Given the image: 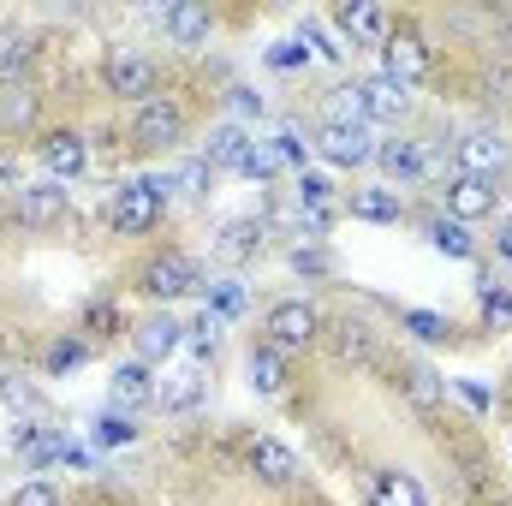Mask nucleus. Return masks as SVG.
I'll return each instance as SVG.
<instances>
[{
  "label": "nucleus",
  "mask_w": 512,
  "mask_h": 506,
  "mask_svg": "<svg viewBox=\"0 0 512 506\" xmlns=\"http://www.w3.org/2000/svg\"><path fill=\"white\" fill-rule=\"evenodd\" d=\"M382 48H387V66H382V72H387V78H399L405 90H411L417 78H429V48H423V36H411V30H393Z\"/></svg>",
  "instance_id": "14"
},
{
  "label": "nucleus",
  "mask_w": 512,
  "mask_h": 506,
  "mask_svg": "<svg viewBox=\"0 0 512 506\" xmlns=\"http://www.w3.org/2000/svg\"><path fill=\"white\" fill-rule=\"evenodd\" d=\"M12 506H60V489H54V483H42V477H36V483H24V489H18V495H12Z\"/></svg>",
  "instance_id": "35"
},
{
  "label": "nucleus",
  "mask_w": 512,
  "mask_h": 506,
  "mask_svg": "<svg viewBox=\"0 0 512 506\" xmlns=\"http://www.w3.org/2000/svg\"><path fill=\"white\" fill-rule=\"evenodd\" d=\"M507 233H512V209H507Z\"/></svg>",
  "instance_id": "42"
},
{
  "label": "nucleus",
  "mask_w": 512,
  "mask_h": 506,
  "mask_svg": "<svg viewBox=\"0 0 512 506\" xmlns=\"http://www.w3.org/2000/svg\"><path fill=\"white\" fill-rule=\"evenodd\" d=\"M90 435H96V447H108V453H114V447H131V441H137V423H131L126 411H114V405H108V411L96 417V429H90Z\"/></svg>",
  "instance_id": "26"
},
{
  "label": "nucleus",
  "mask_w": 512,
  "mask_h": 506,
  "mask_svg": "<svg viewBox=\"0 0 512 506\" xmlns=\"http://www.w3.org/2000/svg\"><path fill=\"white\" fill-rule=\"evenodd\" d=\"M376 161H382L387 179H423L429 173V143H417V137H382L376 143Z\"/></svg>",
  "instance_id": "15"
},
{
  "label": "nucleus",
  "mask_w": 512,
  "mask_h": 506,
  "mask_svg": "<svg viewBox=\"0 0 512 506\" xmlns=\"http://www.w3.org/2000/svg\"><path fill=\"white\" fill-rule=\"evenodd\" d=\"M251 131L245 126H209L203 131V161H209V167H215V173H221V167H227V173H239V167H245V155H251Z\"/></svg>",
  "instance_id": "17"
},
{
  "label": "nucleus",
  "mask_w": 512,
  "mask_h": 506,
  "mask_svg": "<svg viewBox=\"0 0 512 506\" xmlns=\"http://www.w3.org/2000/svg\"><path fill=\"white\" fill-rule=\"evenodd\" d=\"M245 376H251V387L256 393H286V352H274L268 340L262 346H251V358H245Z\"/></svg>",
  "instance_id": "21"
},
{
  "label": "nucleus",
  "mask_w": 512,
  "mask_h": 506,
  "mask_svg": "<svg viewBox=\"0 0 512 506\" xmlns=\"http://www.w3.org/2000/svg\"><path fill=\"white\" fill-rule=\"evenodd\" d=\"M262 221H251V215H239V221H221L215 227V256L221 262H251L256 251H262Z\"/></svg>",
  "instance_id": "19"
},
{
  "label": "nucleus",
  "mask_w": 512,
  "mask_h": 506,
  "mask_svg": "<svg viewBox=\"0 0 512 506\" xmlns=\"http://www.w3.org/2000/svg\"><path fill=\"white\" fill-rule=\"evenodd\" d=\"M167 185H179L185 197H209V191H215V167H209L203 155H191V161H179V173H173Z\"/></svg>",
  "instance_id": "28"
},
{
  "label": "nucleus",
  "mask_w": 512,
  "mask_h": 506,
  "mask_svg": "<svg viewBox=\"0 0 512 506\" xmlns=\"http://www.w3.org/2000/svg\"><path fill=\"white\" fill-rule=\"evenodd\" d=\"M84 358H90V340H84V334H60V340H48L42 370H48V376H72Z\"/></svg>",
  "instance_id": "25"
},
{
  "label": "nucleus",
  "mask_w": 512,
  "mask_h": 506,
  "mask_svg": "<svg viewBox=\"0 0 512 506\" xmlns=\"http://www.w3.org/2000/svg\"><path fill=\"white\" fill-rule=\"evenodd\" d=\"M304 60H310V54H304L298 42H274V48H268V66H280V72H292V66H304Z\"/></svg>",
  "instance_id": "38"
},
{
  "label": "nucleus",
  "mask_w": 512,
  "mask_h": 506,
  "mask_svg": "<svg viewBox=\"0 0 512 506\" xmlns=\"http://www.w3.org/2000/svg\"><path fill=\"white\" fill-rule=\"evenodd\" d=\"M316 149H322L328 167H364V161H376L370 126H322L316 131Z\"/></svg>",
  "instance_id": "9"
},
{
  "label": "nucleus",
  "mask_w": 512,
  "mask_h": 506,
  "mask_svg": "<svg viewBox=\"0 0 512 506\" xmlns=\"http://www.w3.org/2000/svg\"><path fill=\"white\" fill-rule=\"evenodd\" d=\"M149 399H155L149 364H143V358L114 364V376H108V405H114V411H137V405H149Z\"/></svg>",
  "instance_id": "18"
},
{
  "label": "nucleus",
  "mask_w": 512,
  "mask_h": 506,
  "mask_svg": "<svg viewBox=\"0 0 512 506\" xmlns=\"http://www.w3.org/2000/svg\"><path fill=\"white\" fill-rule=\"evenodd\" d=\"M304 42H316V54H328V60H346V48H340V42H334L316 18H304Z\"/></svg>",
  "instance_id": "36"
},
{
  "label": "nucleus",
  "mask_w": 512,
  "mask_h": 506,
  "mask_svg": "<svg viewBox=\"0 0 512 506\" xmlns=\"http://www.w3.org/2000/svg\"><path fill=\"white\" fill-rule=\"evenodd\" d=\"M161 209H167V179H126V185L108 191L102 221H108L120 239H143V233H155Z\"/></svg>",
  "instance_id": "1"
},
{
  "label": "nucleus",
  "mask_w": 512,
  "mask_h": 506,
  "mask_svg": "<svg viewBox=\"0 0 512 506\" xmlns=\"http://www.w3.org/2000/svg\"><path fill=\"white\" fill-rule=\"evenodd\" d=\"M346 209H352V221H370V227H393V221L405 215L393 185H364V191H352Z\"/></svg>",
  "instance_id": "20"
},
{
  "label": "nucleus",
  "mask_w": 512,
  "mask_h": 506,
  "mask_svg": "<svg viewBox=\"0 0 512 506\" xmlns=\"http://www.w3.org/2000/svg\"><path fill=\"white\" fill-rule=\"evenodd\" d=\"M137 292L143 298H191V292H209V280H203V268L191 262L185 251H161V256H149L143 268H137Z\"/></svg>",
  "instance_id": "2"
},
{
  "label": "nucleus",
  "mask_w": 512,
  "mask_h": 506,
  "mask_svg": "<svg viewBox=\"0 0 512 506\" xmlns=\"http://www.w3.org/2000/svg\"><path fill=\"white\" fill-rule=\"evenodd\" d=\"M262 334H268L274 352H304V346L322 334V316H316L304 298H286V304H274V310L262 316Z\"/></svg>",
  "instance_id": "6"
},
{
  "label": "nucleus",
  "mask_w": 512,
  "mask_h": 506,
  "mask_svg": "<svg viewBox=\"0 0 512 506\" xmlns=\"http://www.w3.org/2000/svg\"><path fill=\"white\" fill-rule=\"evenodd\" d=\"M72 215V191L66 185H54V179H36V185H18L12 191V221L18 227H60Z\"/></svg>",
  "instance_id": "3"
},
{
  "label": "nucleus",
  "mask_w": 512,
  "mask_h": 506,
  "mask_svg": "<svg viewBox=\"0 0 512 506\" xmlns=\"http://www.w3.org/2000/svg\"><path fill=\"white\" fill-rule=\"evenodd\" d=\"M179 131H185V120H179L173 102H143L137 120H131V149L137 155H167L179 143Z\"/></svg>",
  "instance_id": "8"
},
{
  "label": "nucleus",
  "mask_w": 512,
  "mask_h": 506,
  "mask_svg": "<svg viewBox=\"0 0 512 506\" xmlns=\"http://www.w3.org/2000/svg\"><path fill=\"white\" fill-rule=\"evenodd\" d=\"M495 251H501V262L512 268V233H501V239H495Z\"/></svg>",
  "instance_id": "41"
},
{
  "label": "nucleus",
  "mask_w": 512,
  "mask_h": 506,
  "mask_svg": "<svg viewBox=\"0 0 512 506\" xmlns=\"http://www.w3.org/2000/svg\"><path fill=\"white\" fill-rule=\"evenodd\" d=\"M358 96H364V126H370V120L393 126V120H405V114H411V96H405V84H399V78H387V72L364 78V84H358Z\"/></svg>",
  "instance_id": "13"
},
{
  "label": "nucleus",
  "mask_w": 512,
  "mask_h": 506,
  "mask_svg": "<svg viewBox=\"0 0 512 506\" xmlns=\"http://www.w3.org/2000/svg\"><path fill=\"white\" fill-rule=\"evenodd\" d=\"M405 328H417L423 340H447V322H441V316H429V310H405Z\"/></svg>",
  "instance_id": "37"
},
{
  "label": "nucleus",
  "mask_w": 512,
  "mask_h": 506,
  "mask_svg": "<svg viewBox=\"0 0 512 506\" xmlns=\"http://www.w3.org/2000/svg\"><path fill=\"white\" fill-rule=\"evenodd\" d=\"M36 161L48 167L54 185H66V179H78V173L90 167V143H84L78 126H48L42 137H36Z\"/></svg>",
  "instance_id": "5"
},
{
  "label": "nucleus",
  "mask_w": 512,
  "mask_h": 506,
  "mask_svg": "<svg viewBox=\"0 0 512 506\" xmlns=\"http://www.w3.org/2000/svg\"><path fill=\"white\" fill-rule=\"evenodd\" d=\"M429 245L441 256H453V262H477V233H471L465 221H453V215L429 221Z\"/></svg>",
  "instance_id": "22"
},
{
  "label": "nucleus",
  "mask_w": 512,
  "mask_h": 506,
  "mask_svg": "<svg viewBox=\"0 0 512 506\" xmlns=\"http://www.w3.org/2000/svg\"><path fill=\"white\" fill-rule=\"evenodd\" d=\"M155 84H161V66L149 60V54H114L108 66H102V90L114 96V102H155Z\"/></svg>",
  "instance_id": "4"
},
{
  "label": "nucleus",
  "mask_w": 512,
  "mask_h": 506,
  "mask_svg": "<svg viewBox=\"0 0 512 506\" xmlns=\"http://www.w3.org/2000/svg\"><path fill=\"white\" fill-rule=\"evenodd\" d=\"M441 203H447V215L453 221H483V215H495V203H501V191H495V179H477V173H447L441 179Z\"/></svg>",
  "instance_id": "7"
},
{
  "label": "nucleus",
  "mask_w": 512,
  "mask_h": 506,
  "mask_svg": "<svg viewBox=\"0 0 512 506\" xmlns=\"http://www.w3.org/2000/svg\"><path fill=\"white\" fill-rule=\"evenodd\" d=\"M0 399H6L12 417H18V411H42V393H36L24 376H0Z\"/></svg>",
  "instance_id": "29"
},
{
  "label": "nucleus",
  "mask_w": 512,
  "mask_h": 506,
  "mask_svg": "<svg viewBox=\"0 0 512 506\" xmlns=\"http://www.w3.org/2000/svg\"><path fill=\"white\" fill-rule=\"evenodd\" d=\"M334 24H340L346 42H358V48H382L387 36H393V18H387L382 6H370V0H346V6H334Z\"/></svg>",
  "instance_id": "10"
},
{
  "label": "nucleus",
  "mask_w": 512,
  "mask_h": 506,
  "mask_svg": "<svg viewBox=\"0 0 512 506\" xmlns=\"http://www.w3.org/2000/svg\"><path fill=\"white\" fill-rule=\"evenodd\" d=\"M251 465L268 471V483H292V477H298V459H292L274 435H256V441H251Z\"/></svg>",
  "instance_id": "24"
},
{
  "label": "nucleus",
  "mask_w": 512,
  "mask_h": 506,
  "mask_svg": "<svg viewBox=\"0 0 512 506\" xmlns=\"http://www.w3.org/2000/svg\"><path fill=\"white\" fill-rule=\"evenodd\" d=\"M191 340H197V346H215V340H221V316H215V310H203V316L191 322Z\"/></svg>",
  "instance_id": "39"
},
{
  "label": "nucleus",
  "mask_w": 512,
  "mask_h": 506,
  "mask_svg": "<svg viewBox=\"0 0 512 506\" xmlns=\"http://www.w3.org/2000/svg\"><path fill=\"white\" fill-rule=\"evenodd\" d=\"M233 108H239V114H256V120H262V108H268V102H262V90L239 84V90H233Z\"/></svg>",
  "instance_id": "40"
},
{
  "label": "nucleus",
  "mask_w": 512,
  "mask_h": 506,
  "mask_svg": "<svg viewBox=\"0 0 512 506\" xmlns=\"http://www.w3.org/2000/svg\"><path fill=\"white\" fill-rule=\"evenodd\" d=\"M239 173H245V179H274V173H280V155H274L268 143H251V155H245Z\"/></svg>",
  "instance_id": "34"
},
{
  "label": "nucleus",
  "mask_w": 512,
  "mask_h": 506,
  "mask_svg": "<svg viewBox=\"0 0 512 506\" xmlns=\"http://www.w3.org/2000/svg\"><path fill=\"white\" fill-rule=\"evenodd\" d=\"M155 399H161V411H191L203 399V381H197V370H185V376H173L167 387H155Z\"/></svg>",
  "instance_id": "27"
},
{
  "label": "nucleus",
  "mask_w": 512,
  "mask_h": 506,
  "mask_svg": "<svg viewBox=\"0 0 512 506\" xmlns=\"http://www.w3.org/2000/svg\"><path fill=\"white\" fill-rule=\"evenodd\" d=\"M120 328H126V310H120L114 298H90L84 316H78V334H84V340H108V334H120Z\"/></svg>",
  "instance_id": "23"
},
{
  "label": "nucleus",
  "mask_w": 512,
  "mask_h": 506,
  "mask_svg": "<svg viewBox=\"0 0 512 506\" xmlns=\"http://www.w3.org/2000/svg\"><path fill=\"white\" fill-rule=\"evenodd\" d=\"M24 66H30V42L24 36H0V84H18Z\"/></svg>",
  "instance_id": "31"
},
{
  "label": "nucleus",
  "mask_w": 512,
  "mask_h": 506,
  "mask_svg": "<svg viewBox=\"0 0 512 506\" xmlns=\"http://www.w3.org/2000/svg\"><path fill=\"white\" fill-rule=\"evenodd\" d=\"M161 30L173 48H203L209 30H215V12L203 0H179V6H161Z\"/></svg>",
  "instance_id": "11"
},
{
  "label": "nucleus",
  "mask_w": 512,
  "mask_h": 506,
  "mask_svg": "<svg viewBox=\"0 0 512 506\" xmlns=\"http://www.w3.org/2000/svg\"><path fill=\"white\" fill-rule=\"evenodd\" d=\"M131 346H137L143 364H161V358H173V352L185 346V328H179L167 310H155V316H143V322L131 328Z\"/></svg>",
  "instance_id": "12"
},
{
  "label": "nucleus",
  "mask_w": 512,
  "mask_h": 506,
  "mask_svg": "<svg viewBox=\"0 0 512 506\" xmlns=\"http://www.w3.org/2000/svg\"><path fill=\"white\" fill-rule=\"evenodd\" d=\"M209 292H215V316H221V322L245 310V286H239V280H215Z\"/></svg>",
  "instance_id": "33"
},
{
  "label": "nucleus",
  "mask_w": 512,
  "mask_h": 506,
  "mask_svg": "<svg viewBox=\"0 0 512 506\" xmlns=\"http://www.w3.org/2000/svg\"><path fill=\"white\" fill-rule=\"evenodd\" d=\"M298 274H310V280H328L334 274V256L322 251V245H292V256H286Z\"/></svg>",
  "instance_id": "30"
},
{
  "label": "nucleus",
  "mask_w": 512,
  "mask_h": 506,
  "mask_svg": "<svg viewBox=\"0 0 512 506\" xmlns=\"http://www.w3.org/2000/svg\"><path fill=\"white\" fill-rule=\"evenodd\" d=\"M453 155H459V173H477V179H495V167L507 161V143H501L495 131L483 126V131H465Z\"/></svg>",
  "instance_id": "16"
},
{
  "label": "nucleus",
  "mask_w": 512,
  "mask_h": 506,
  "mask_svg": "<svg viewBox=\"0 0 512 506\" xmlns=\"http://www.w3.org/2000/svg\"><path fill=\"white\" fill-rule=\"evenodd\" d=\"M268 149L280 155V167H298V173H304V155H310V143H304L298 131H274V137H268Z\"/></svg>",
  "instance_id": "32"
}]
</instances>
